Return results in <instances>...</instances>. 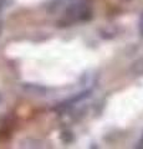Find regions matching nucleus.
<instances>
[{
    "mask_svg": "<svg viewBox=\"0 0 143 149\" xmlns=\"http://www.w3.org/2000/svg\"><path fill=\"white\" fill-rule=\"evenodd\" d=\"M131 72L135 76H143V57L136 60L131 66Z\"/></svg>",
    "mask_w": 143,
    "mask_h": 149,
    "instance_id": "nucleus-2",
    "label": "nucleus"
},
{
    "mask_svg": "<svg viewBox=\"0 0 143 149\" xmlns=\"http://www.w3.org/2000/svg\"><path fill=\"white\" fill-rule=\"evenodd\" d=\"M140 32H141V35L143 36V14H142V16L140 19Z\"/></svg>",
    "mask_w": 143,
    "mask_h": 149,
    "instance_id": "nucleus-5",
    "label": "nucleus"
},
{
    "mask_svg": "<svg viewBox=\"0 0 143 149\" xmlns=\"http://www.w3.org/2000/svg\"><path fill=\"white\" fill-rule=\"evenodd\" d=\"M61 138H62V141H63V142L68 143V142H71V141H72V134H71V133H68V132H63V133H62V136H61Z\"/></svg>",
    "mask_w": 143,
    "mask_h": 149,
    "instance_id": "nucleus-4",
    "label": "nucleus"
},
{
    "mask_svg": "<svg viewBox=\"0 0 143 149\" xmlns=\"http://www.w3.org/2000/svg\"><path fill=\"white\" fill-rule=\"evenodd\" d=\"M0 100H1V97H0Z\"/></svg>",
    "mask_w": 143,
    "mask_h": 149,
    "instance_id": "nucleus-6",
    "label": "nucleus"
},
{
    "mask_svg": "<svg viewBox=\"0 0 143 149\" xmlns=\"http://www.w3.org/2000/svg\"><path fill=\"white\" fill-rule=\"evenodd\" d=\"M65 14L70 17L77 19V20H90L92 17L91 8L86 1L78 3V4H72L65 11Z\"/></svg>",
    "mask_w": 143,
    "mask_h": 149,
    "instance_id": "nucleus-1",
    "label": "nucleus"
},
{
    "mask_svg": "<svg viewBox=\"0 0 143 149\" xmlns=\"http://www.w3.org/2000/svg\"><path fill=\"white\" fill-rule=\"evenodd\" d=\"M24 88L26 91H29L31 93H34V95H44V93L47 91L46 88L44 87H40V86H35V85H30V83H25Z\"/></svg>",
    "mask_w": 143,
    "mask_h": 149,
    "instance_id": "nucleus-3",
    "label": "nucleus"
}]
</instances>
